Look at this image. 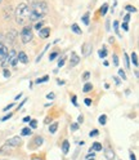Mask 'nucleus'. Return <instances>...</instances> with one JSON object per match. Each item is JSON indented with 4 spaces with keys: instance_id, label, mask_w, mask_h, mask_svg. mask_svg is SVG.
<instances>
[{
    "instance_id": "7ed1b4c3",
    "label": "nucleus",
    "mask_w": 139,
    "mask_h": 160,
    "mask_svg": "<svg viewBox=\"0 0 139 160\" xmlns=\"http://www.w3.org/2000/svg\"><path fill=\"white\" fill-rule=\"evenodd\" d=\"M21 40L25 44L30 43L32 40V30H31V27H30V26H25L22 28V31H21Z\"/></svg>"
},
{
    "instance_id": "a878e982",
    "label": "nucleus",
    "mask_w": 139,
    "mask_h": 160,
    "mask_svg": "<svg viewBox=\"0 0 139 160\" xmlns=\"http://www.w3.org/2000/svg\"><path fill=\"white\" fill-rule=\"evenodd\" d=\"M118 76H120L122 80H126V75H125V71H124V70H118Z\"/></svg>"
},
{
    "instance_id": "6e6552de",
    "label": "nucleus",
    "mask_w": 139,
    "mask_h": 160,
    "mask_svg": "<svg viewBox=\"0 0 139 160\" xmlns=\"http://www.w3.org/2000/svg\"><path fill=\"white\" fill-rule=\"evenodd\" d=\"M17 59L19 62H22V63H27L28 62V58H27V54L25 52H19L17 54Z\"/></svg>"
},
{
    "instance_id": "39448f33",
    "label": "nucleus",
    "mask_w": 139,
    "mask_h": 160,
    "mask_svg": "<svg viewBox=\"0 0 139 160\" xmlns=\"http://www.w3.org/2000/svg\"><path fill=\"white\" fill-rule=\"evenodd\" d=\"M7 145L11 146V147H17V146L21 145V138H19V137H13V138H11V139H8Z\"/></svg>"
},
{
    "instance_id": "b1692460",
    "label": "nucleus",
    "mask_w": 139,
    "mask_h": 160,
    "mask_svg": "<svg viewBox=\"0 0 139 160\" xmlns=\"http://www.w3.org/2000/svg\"><path fill=\"white\" fill-rule=\"evenodd\" d=\"M31 134V129L30 128H23L22 129V136H30Z\"/></svg>"
},
{
    "instance_id": "dca6fc26",
    "label": "nucleus",
    "mask_w": 139,
    "mask_h": 160,
    "mask_svg": "<svg viewBox=\"0 0 139 160\" xmlns=\"http://www.w3.org/2000/svg\"><path fill=\"white\" fill-rule=\"evenodd\" d=\"M68 150H70L68 141H65V142L62 143V151H63V154H67V152H68Z\"/></svg>"
},
{
    "instance_id": "bb28decb",
    "label": "nucleus",
    "mask_w": 139,
    "mask_h": 160,
    "mask_svg": "<svg viewBox=\"0 0 139 160\" xmlns=\"http://www.w3.org/2000/svg\"><path fill=\"white\" fill-rule=\"evenodd\" d=\"M28 123H30V128H31V129H35V128H36V125H37V123H36V120H32V119H31V120H30V122H28Z\"/></svg>"
},
{
    "instance_id": "423d86ee",
    "label": "nucleus",
    "mask_w": 139,
    "mask_h": 160,
    "mask_svg": "<svg viewBox=\"0 0 139 160\" xmlns=\"http://www.w3.org/2000/svg\"><path fill=\"white\" fill-rule=\"evenodd\" d=\"M7 54H8V48H7L4 44L0 43V62L4 61L5 57H7Z\"/></svg>"
},
{
    "instance_id": "a211bd4d",
    "label": "nucleus",
    "mask_w": 139,
    "mask_h": 160,
    "mask_svg": "<svg viewBox=\"0 0 139 160\" xmlns=\"http://www.w3.org/2000/svg\"><path fill=\"white\" fill-rule=\"evenodd\" d=\"M125 11H127L129 13H135L137 12V8L133 7V5H126L125 7Z\"/></svg>"
},
{
    "instance_id": "412c9836",
    "label": "nucleus",
    "mask_w": 139,
    "mask_h": 160,
    "mask_svg": "<svg viewBox=\"0 0 139 160\" xmlns=\"http://www.w3.org/2000/svg\"><path fill=\"white\" fill-rule=\"evenodd\" d=\"M48 80H49V76H48V75H45V76H43L41 79H37V80H36V84L45 83V82H48Z\"/></svg>"
},
{
    "instance_id": "8fccbe9b",
    "label": "nucleus",
    "mask_w": 139,
    "mask_h": 160,
    "mask_svg": "<svg viewBox=\"0 0 139 160\" xmlns=\"http://www.w3.org/2000/svg\"><path fill=\"white\" fill-rule=\"evenodd\" d=\"M130 160H137V159H135V155H134L133 152H130Z\"/></svg>"
},
{
    "instance_id": "a19ab883",
    "label": "nucleus",
    "mask_w": 139,
    "mask_h": 160,
    "mask_svg": "<svg viewBox=\"0 0 139 160\" xmlns=\"http://www.w3.org/2000/svg\"><path fill=\"white\" fill-rule=\"evenodd\" d=\"M85 105H86V106H90V105H92V99H90V98H86V99H85Z\"/></svg>"
},
{
    "instance_id": "79ce46f5",
    "label": "nucleus",
    "mask_w": 139,
    "mask_h": 160,
    "mask_svg": "<svg viewBox=\"0 0 139 160\" xmlns=\"http://www.w3.org/2000/svg\"><path fill=\"white\" fill-rule=\"evenodd\" d=\"M83 122H84L83 115H79V118H77V123H83Z\"/></svg>"
},
{
    "instance_id": "f8f14e48",
    "label": "nucleus",
    "mask_w": 139,
    "mask_h": 160,
    "mask_svg": "<svg viewBox=\"0 0 139 160\" xmlns=\"http://www.w3.org/2000/svg\"><path fill=\"white\" fill-rule=\"evenodd\" d=\"M49 34H50V30H49V28H41V30H39V36H41L43 39L49 38Z\"/></svg>"
},
{
    "instance_id": "f3484780",
    "label": "nucleus",
    "mask_w": 139,
    "mask_h": 160,
    "mask_svg": "<svg viewBox=\"0 0 139 160\" xmlns=\"http://www.w3.org/2000/svg\"><path fill=\"white\" fill-rule=\"evenodd\" d=\"M98 54H99V57H101V58H106V56H107V49H106V47H103L101 51L98 52Z\"/></svg>"
},
{
    "instance_id": "f704fd0d",
    "label": "nucleus",
    "mask_w": 139,
    "mask_h": 160,
    "mask_svg": "<svg viewBox=\"0 0 139 160\" xmlns=\"http://www.w3.org/2000/svg\"><path fill=\"white\" fill-rule=\"evenodd\" d=\"M65 61H66V58H62V59H59V62H58V67H62L65 65Z\"/></svg>"
},
{
    "instance_id": "4468645a",
    "label": "nucleus",
    "mask_w": 139,
    "mask_h": 160,
    "mask_svg": "<svg viewBox=\"0 0 139 160\" xmlns=\"http://www.w3.org/2000/svg\"><path fill=\"white\" fill-rule=\"evenodd\" d=\"M92 150H94V151H101V150H103V148H102V145L99 142H94L93 146H92Z\"/></svg>"
},
{
    "instance_id": "c756f323",
    "label": "nucleus",
    "mask_w": 139,
    "mask_h": 160,
    "mask_svg": "<svg viewBox=\"0 0 139 160\" xmlns=\"http://www.w3.org/2000/svg\"><path fill=\"white\" fill-rule=\"evenodd\" d=\"M43 142H44V141H43L41 137H36V138H35V143H36L37 146H39V145H43Z\"/></svg>"
},
{
    "instance_id": "ea45409f",
    "label": "nucleus",
    "mask_w": 139,
    "mask_h": 160,
    "mask_svg": "<svg viewBox=\"0 0 139 160\" xmlns=\"http://www.w3.org/2000/svg\"><path fill=\"white\" fill-rule=\"evenodd\" d=\"M89 136H90V137H95V136H98V131H92L90 133H89Z\"/></svg>"
},
{
    "instance_id": "20e7f679",
    "label": "nucleus",
    "mask_w": 139,
    "mask_h": 160,
    "mask_svg": "<svg viewBox=\"0 0 139 160\" xmlns=\"http://www.w3.org/2000/svg\"><path fill=\"white\" fill-rule=\"evenodd\" d=\"M16 57H17V53H16V51H14V49H12V51H11V52H8V54H7L5 59H4V61H5L4 66H7L8 63H9V65H11V63H12V61H13V59H14Z\"/></svg>"
},
{
    "instance_id": "c85d7f7f",
    "label": "nucleus",
    "mask_w": 139,
    "mask_h": 160,
    "mask_svg": "<svg viewBox=\"0 0 139 160\" xmlns=\"http://www.w3.org/2000/svg\"><path fill=\"white\" fill-rule=\"evenodd\" d=\"M83 22H84V25H89V13L83 16Z\"/></svg>"
},
{
    "instance_id": "6ab92c4d",
    "label": "nucleus",
    "mask_w": 139,
    "mask_h": 160,
    "mask_svg": "<svg viewBox=\"0 0 139 160\" xmlns=\"http://www.w3.org/2000/svg\"><path fill=\"white\" fill-rule=\"evenodd\" d=\"M92 89H93V85H92L90 83H86V84L84 85V89H83V91H84L85 93H88V92H90Z\"/></svg>"
},
{
    "instance_id": "5fc2aeb1",
    "label": "nucleus",
    "mask_w": 139,
    "mask_h": 160,
    "mask_svg": "<svg viewBox=\"0 0 139 160\" xmlns=\"http://www.w3.org/2000/svg\"><path fill=\"white\" fill-rule=\"evenodd\" d=\"M88 160H94V158H92V159H88Z\"/></svg>"
},
{
    "instance_id": "f03ea898",
    "label": "nucleus",
    "mask_w": 139,
    "mask_h": 160,
    "mask_svg": "<svg viewBox=\"0 0 139 160\" xmlns=\"http://www.w3.org/2000/svg\"><path fill=\"white\" fill-rule=\"evenodd\" d=\"M16 21L18 25L21 26H25L27 22H28V17H30V7L27 4H19L16 9Z\"/></svg>"
},
{
    "instance_id": "de8ad7c7",
    "label": "nucleus",
    "mask_w": 139,
    "mask_h": 160,
    "mask_svg": "<svg viewBox=\"0 0 139 160\" xmlns=\"http://www.w3.org/2000/svg\"><path fill=\"white\" fill-rule=\"evenodd\" d=\"M30 120H31V118H30V116H26V118H23V122H25V123H28Z\"/></svg>"
},
{
    "instance_id": "cd10ccee",
    "label": "nucleus",
    "mask_w": 139,
    "mask_h": 160,
    "mask_svg": "<svg viewBox=\"0 0 139 160\" xmlns=\"http://www.w3.org/2000/svg\"><path fill=\"white\" fill-rule=\"evenodd\" d=\"M118 26H120V25H118V22H117V21H113V28H115L116 34H117L118 36H120V32H118Z\"/></svg>"
},
{
    "instance_id": "58836bf2",
    "label": "nucleus",
    "mask_w": 139,
    "mask_h": 160,
    "mask_svg": "<svg viewBox=\"0 0 139 160\" xmlns=\"http://www.w3.org/2000/svg\"><path fill=\"white\" fill-rule=\"evenodd\" d=\"M124 57H125V63H126V67L129 68V57H127V54H126V53L124 54Z\"/></svg>"
},
{
    "instance_id": "37998d69",
    "label": "nucleus",
    "mask_w": 139,
    "mask_h": 160,
    "mask_svg": "<svg viewBox=\"0 0 139 160\" xmlns=\"http://www.w3.org/2000/svg\"><path fill=\"white\" fill-rule=\"evenodd\" d=\"M71 101H72V103H74L75 106H77V102H76V96H72V98H71Z\"/></svg>"
},
{
    "instance_id": "864d4df0",
    "label": "nucleus",
    "mask_w": 139,
    "mask_h": 160,
    "mask_svg": "<svg viewBox=\"0 0 139 160\" xmlns=\"http://www.w3.org/2000/svg\"><path fill=\"white\" fill-rule=\"evenodd\" d=\"M2 40H3V36H2V35H0V42H2Z\"/></svg>"
},
{
    "instance_id": "1a4fd4ad",
    "label": "nucleus",
    "mask_w": 139,
    "mask_h": 160,
    "mask_svg": "<svg viewBox=\"0 0 139 160\" xmlns=\"http://www.w3.org/2000/svg\"><path fill=\"white\" fill-rule=\"evenodd\" d=\"M90 53H92V45L89 44V43H85V44L83 45V54H84L85 57H88Z\"/></svg>"
},
{
    "instance_id": "7c9ffc66",
    "label": "nucleus",
    "mask_w": 139,
    "mask_h": 160,
    "mask_svg": "<svg viewBox=\"0 0 139 160\" xmlns=\"http://www.w3.org/2000/svg\"><path fill=\"white\" fill-rule=\"evenodd\" d=\"M34 27H35V28L37 30V31H39V30H41V28H43V23H41V22H36Z\"/></svg>"
},
{
    "instance_id": "6e6d98bb",
    "label": "nucleus",
    "mask_w": 139,
    "mask_h": 160,
    "mask_svg": "<svg viewBox=\"0 0 139 160\" xmlns=\"http://www.w3.org/2000/svg\"><path fill=\"white\" fill-rule=\"evenodd\" d=\"M35 160H40V159H35Z\"/></svg>"
},
{
    "instance_id": "c03bdc74",
    "label": "nucleus",
    "mask_w": 139,
    "mask_h": 160,
    "mask_svg": "<svg viewBox=\"0 0 139 160\" xmlns=\"http://www.w3.org/2000/svg\"><path fill=\"white\" fill-rule=\"evenodd\" d=\"M11 118H12V114H9V115H7L5 118H3V119H2V122H5V120H8V119H11Z\"/></svg>"
},
{
    "instance_id": "09e8293b",
    "label": "nucleus",
    "mask_w": 139,
    "mask_h": 160,
    "mask_svg": "<svg viewBox=\"0 0 139 160\" xmlns=\"http://www.w3.org/2000/svg\"><path fill=\"white\" fill-rule=\"evenodd\" d=\"M21 97H22V93H19V94H17V96H16V98H14V99H16V101H18V99L21 98Z\"/></svg>"
},
{
    "instance_id": "3c124183",
    "label": "nucleus",
    "mask_w": 139,
    "mask_h": 160,
    "mask_svg": "<svg viewBox=\"0 0 139 160\" xmlns=\"http://www.w3.org/2000/svg\"><path fill=\"white\" fill-rule=\"evenodd\" d=\"M57 83H58L59 85H63V84H65V82H62V80H57Z\"/></svg>"
},
{
    "instance_id": "c9c22d12",
    "label": "nucleus",
    "mask_w": 139,
    "mask_h": 160,
    "mask_svg": "<svg viewBox=\"0 0 139 160\" xmlns=\"http://www.w3.org/2000/svg\"><path fill=\"white\" fill-rule=\"evenodd\" d=\"M121 27L125 30V31H129V25L126 23V22H122V25H121Z\"/></svg>"
},
{
    "instance_id": "72a5a7b5",
    "label": "nucleus",
    "mask_w": 139,
    "mask_h": 160,
    "mask_svg": "<svg viewBox=\"0 0 139 160\" xmlns=\"http://www.w3.org/2000/svg\"><path fill=\"white\" fill-rule=\"evenodd\" d=\"M4 78H9L11 76V71H9V70H7V68H4Z\"/></svg>"
},
{
    "instance_id": "393cba45",
    "label": "nucleus",
    "mask_w": 139,
    "mask_h": 160,
    "mask_svg": "<svg viewBox=\"0 0 139 160\" xmlns=\"http://www.w3.org/2000/svg\"><path fill=\"white\" fill-rule=\"evenodd\" d=\"M58 57V52H53L49 54V61H54V59Z\"/></svg>"
},
{
    "instance_id": "5701e85b",
    "label": "nucleus",
    "mask_w": 139,
    "mask_h": 160,
    "mask_svg": "<svg viewBox=\"0 0 139 160\" xmlns=\"http://www.w3.org/2000/svg\"><path fill=\"white\" fill-rule=\"evenodd\" d=\"M107 9H108V4H103L102 8H101V14H102V16H106Z\"/></svg>"
},
{
    "instance_id": "49530a36",
    "label": "nucleus",
    "mask_w": 139,
    "mask_h": 160,
    "mask_svg": "<svg viewBox=\"0 0 139 160\" xmlns=\"http://www.w3.org/2000/svg\"><path fill=\"white\" fill-rule=\"evenodd\" d=\"M129 19H130V14H126V16H125V18H124V21L127 23V21H129Z\"/></svg>"
},
{
    "instance_id": "2f4dec72",
    "label": "nucleus",
    "mask_w": 139,
    "mask_h": 160,
    "mask_svg": "<svg viewBox=\"0 0 139 160\" xmlns=\"http://www.w3.org/2000/svg\"><path fill=\"white\" fill-rule=\"evenodd\" d=\"M112 58H113V65L117 67V66H118V57H117L116 54H113V57H112Z\"/></svg>"
},
{
    "instance_id": "4be33fe9",
    "label": "nucleus",
    "mask_w": 139,
    "mask_h": 160,
    "mask_svg": "<svg viewBox=\"0 0 139 160\" xmlns=\"http://www.w3.org/2000/svg\"><path fill=\"white\" fill-rule=\"evenodd\" d=\"M98 122H99V124L104 125V124L107 123V116H106V115H101V116H99V120H98Z\"/></svg>"
},
{
    "instance_id": "a18cd8bd",
    "label": "nucleus",
    "mask_w": 139,
    "mask_h": 160,
    "mask_svg": "<svg viewBox=\"0 0 139 160\" xmlns=\"http://www.w3.org/2000/svg\"><path fill=\"white\" fill-rule=\"evenodd\" d=\"M13 106H14V103H11V105H8V106H7L5 108H4V111H8V110L11 108V107H13Z\"/></svg>"
},
{
    "instance_id": "603ef678",
    "label": "nucleus",
    "mask_w": 139,
    "mask_h": 160,
    "mask_svg": "<svg viewBox=\"0 0 139 160\" xmlns=\"http://www.w3.org/2000/svg\"><path fill=\"white\" fill-rule=\"evenodd\" d=\"M115 83H116V84H120V80H118L117 78H115Z\"/></svg>"
},
{
    "instance_id": "f257e3e1",
    "label": "nucleus",
    "mask_w": 139,
    "mask_h": 160,
    "mask_svg": "<svg viewBox=\"0 0 139 160\" xmlns=\"http://www.w3.org/2000/svg\"><path fill=\"white\" fill-rule=\"evenodd\" d=\"M28 7H30V17H28L30 22L40 21L48 13V5L44 2H35L34 4L28 5Z\"/></svg>"
},
{
    "instance_id": "9b49d317",
    "label": "nucleus",
    "mask_w": 139,
    "mask_h": 160,
    "mask_svg": "<svg viewBox=\"0 0 139 160\" xmlns=\"http://www.w3.org/2000/svg\"><path fill=\"white\" fill-rule=\"evenodd\" d=\"M7 36H8V38H7V40H8V42L12 44V43L14 42L16 36H17V31H16V30H11V31L8 32V35H7Z\"/></svg>"
},
{
    "instance_id": "e433bc0d",
    "label": "nucleus",
    "mask_w": 139,
    "mask_h": 160,
    "mask_svg": "<svg viewBox=\"0 0 139 160\" xmlns=\"http://www.w3.org/2000/svg\"><path fill=\"white\" fill-rule=\"evenodd\" d=\"M54 97H55V94H54L53 92H52V93H48V94H46V98H48V99H53Z\"/></svg>"
},
{
    "instance_id": "9d476101",
    "label": "nucleus",
    "mask_w": 139,
    "mask_h": 160,
    "mask_svg": "<svg viewBox=\"0 0 139 160\" xmlns=\"http://www.w3.org/2000/svg\"><path fill=\"white\" fill-rule=\"evenodd\" d=\"M104 156L107 160H113L115 159V152H113V150L111 148H106L104 150Z\"/></svg>"
},
{
    "instance_id": "4d7b16f0",
    "label": "nucleus",
    "mask_w": 139,
    "mask_h": 160,
    "mask_svg": "<svg viewBox=\"0 0 139 160\" xmlns=\"http://www.w3.org/2000/svg\"><path fill=\"white\" fill-rule=\"evenodd\" d=\"M0 4H2V0H0Z\"/></svg>"
},
{
    "instance_id": "ddd939ff",
    "label": "nucleus",
    "mask_w": 139,
    "mask_h": 160,
    "mask_svg": "<svg viewBox=\"0 0 139 160\" xmlns=\"http://www.w3.org/2000/svg\"><path fill=\"white\" fill-rule=\"evenodd\" d=\"M71 30H72V31L75 32V34H77V35H81V28L80 27H79V25H76V23H74L72 26H71Z\"/></svg>"
},
{
    "instance_id": "4c0bfd02",
    "label": "nucleus",
    "mask_w": 139,
    "mask_h": 160,
    "mask_svg": "<svg viewBox=\"0 0 139 160\" xmlns=\"http://www.w3.org/2000/svg\"><path fill=\"white\" fill-rule=\"evenodd\" d=\"M89 78H90V72H88V71H86V72L84 74L83 79H84V80H89Z\"/></svg>"
},
{
    "instance_id": "2eb2a0df",
    "label": "nucleus",
    "mask_w": 139,
    "mask_h": 160,
    "mask_svg": "<svg viewBox=\"0 0 139 160\" xmlns=\"http://www.w3.org/2000/svg\"><path fill=\"white\" fill-rule=\"evenodd\" d=\"M57 129H58V123H53L50 127H49V132H50L52 134H54L57 132Z\"/></svg>"
},
{
    "instance_id": "13d9d810",
    "label": "nucleus",
    "mask_w": 139,
    "mask_h": 160,
    "mask_svg": "<svg viewBox=\"0 0 139 160\" xmlns=\"http://www.w3.org/2000/svg\"><path fill=\"white\" fill-rule=\"evenodd\" d=\"M31 2H34V0H31Z\"/></svg>"
},
{
    "instance_id": "0eeeda50",
    "label": "nucleus",
    "mask_w": 139,
    "mask_h": 160,
    "mask_svg": "<svg viewBox=\"0 0 139 160\" xmlns=\"http://www.w3.org/2000/svg\"><path fill=\"white\" fill-rule=\"evenodd\" d=\"M79 62H80V57H79L77 54H75V53H72L71 59H70V66H71V67H75Z\"/></svg>"
},
{
    "instance_id": "473e14b6",
    "label": "nucleus",
    "mask_w": 139,
    "mask_h": 160,
    "mask_svg": "<svg viewBox=\"0 0 139 160\" xmlns=\"http://www.w3.org/2000/svg\"><path fill=\"white\" fill-rule=\"evenodd\" d=\"M77 128H79V124H77V123H72V124H71V131L75 132V131H77Z\"/></svg>"
},
{
    "instance_id": "aec40b11",
    "label": "nucleus",
    "mask_w": 139,
    "mask_h": 160,
    "mask_svg": "<svg viewBox=\"0 0 139 160\" xmlns=\"http://www.w3.org/2000/svg\"><path fill=\"white\" fill-rule=\"evenodd\" d=\"M132 62H133V65L135 67H138V56H137V53H133L132 54Z\"/></svg>"
}]
</instances>
